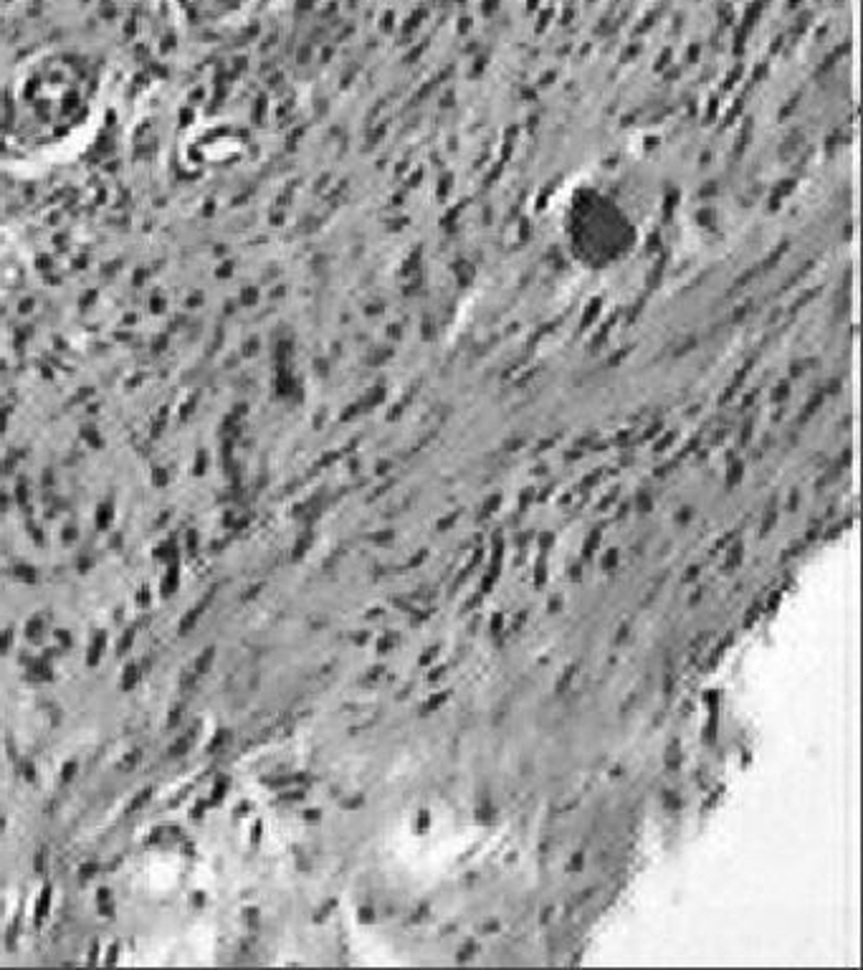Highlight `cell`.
<instances>
[{"label":"cell","mask_w":863,"mask_h":970,"mask_svg":"<svg viewBox=\"0 0 863 970\" xmlns=\"http://www.w3.org/2000/svg\"><path fill=\"white\" fill-rule=\"evenodd\" d=\"M616 558H618L616 550H613V553H608V558H606V567H608V571H613V567H616Z\"/></svg>","instance_id":"277c9868"},{"label":"cell","mask_w":863,"mask_h":970,"mask_svg":"<svg viewBox=\"0 0 863 970\" xmlns=\"http://www.w3.org/2000/svg\"><path fill=\"white\" fill-rule=\"evenodd\" d=\"M443 699H446V697H443V694H435V697L429 702V705H425V709H429V713H431V709H435L439 705H443Z\"/></svg>","instance_id":"3957f363"},{"label":"cell","mask_w":863,"mask_h":970,"mask_svg":"<svg viewBox=\"0 0 863 970\" xmlns=\"http://www.w3.org/2000/svg\"><path fill=\"white\" fill-rule=\"evenodd\" d=\"M565 233L575 256L595 269L621 262L635 241L621 203L595 188H585L569 200Z\"/></svg>","instance_id":"7a4b0ae2"},{"label":"cell","mask_w":863,"mask_h":970,"mask_svg":"<svg viewBox=\"0 0 863 970\" xmlns=\"http://www.w3.org/2000/svg\"><path fill=\"white\" fill-rule=\"evenodd\" d=\"M87 81L23 84L0 102V155L5 161H48L77 142L97 112Z\"/></svg>","instance_id":"6da1fadb"}]
</instances>
